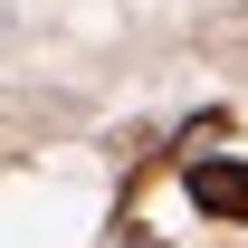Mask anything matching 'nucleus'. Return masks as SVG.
<instances>
[{
	"label": "nucleus",
	"instance_id": "1",
	"mask_svg": "<svg viewBox=\"0 0 248 248\" xmlns=\"http://www.w3.org/2000/svg\"><path fill=\"white\" fill-rule=\"evenodd\" d=\"M191 210L201 219H248V162L239 153H201L191 162Z\"/></svg>",
	"mask_w": 248,
	"mask_h": 248
}]
</instances>
